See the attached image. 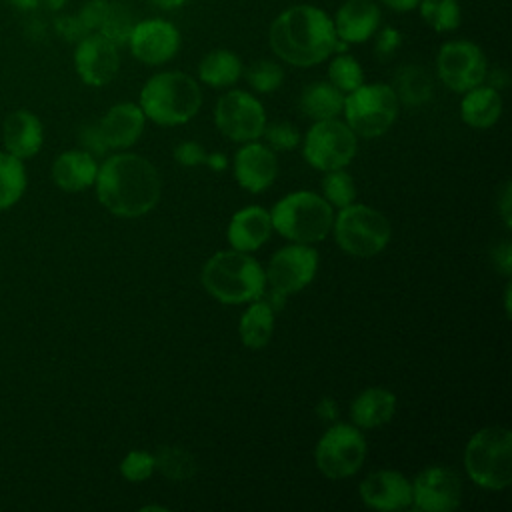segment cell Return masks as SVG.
Wrapping results in <instances>:
<instances>
[{"mask_svg":"<svg viewBox=\"0 0 512 512\" xmlns=\"http://www.w3.org/2000/svg\"><path fill=\"white\" fill-rule=\"evenodd\" d=\"M108 6L110 2L108 0H90L78 14L80 22L84 24V28L88 32H98V28L102 26L104 18H106V12H108Z\"/></svg>","mask_w":512,"mask_h":512,"instance_id":"39","label":"cell"},{"mask_svg":"<svg viewBox=\"0 0 512 512\" xmlns=\"http://www.w3.org/2000/svg\"><path fill=\"white\" fill-rule=\"evenodd\" d=\"M316 268L318 252L310 244L294 242L272 256L264 274L270 288L288 296L304 290L314 280Z\"/></svg>","mask_w":512,"mask_h":512,"instance_id":"13","label":"cell"},{"mask_svg":"<svg viewBox=\"0 0 512 512\" xmlns=\"http://www.w3.org/2000/svg\"><path fill=\"white\" fill-rule=\"evenodd\" d=\"M56 26H58V30H60V34H62L64 38L76 40V42L82 40L86 34H90V32L84 28V24L80 22L78 16H64V18H58Z\"/></svg>","mask_w":512,"mask_h":512,"instance_id":"43","label":"cell"},{"mask_svg":"<svg viewBox=\"0 0 512 512\" xmlns=\"http://www.w3.org/2000/svg\"><path fill=\"white\" fill-rule=\"evenodd\" d=\"M486 78H488V86H492V88H502V86H506V76H504V72L502 70H492V72H486Z\"/></svg>","mask_w":512,"mask_h":512,"instance_id":"49","label":"cell"},{"mask_svg":"<svg viewBox=\"0 0 512 512\" xmlns=\"http://www.w3.org/2000/svg\"><path fill=\"white\" fill-rule=\"evenodd\" d=\"M278 174V160L270 146L260 144L256 140L244 142L234 154V178L236 182L252 192H264Z\"/></svg>","mask_w":512,"mask_h":512,"instance_id":"17","label":"cell"},{"mask_svg":"<svg viewBox=\"0 0 512 512\" xmlns=\"http://www.w3.org/2000/svg\"><path fill=\"white\" fill-rule=\"evenodd\" d=\"M206 166H210L212 170H224L226 168V156L220 154V152H212V154H206Z\"/></svg>","mask_w":512,"mask_h":512,"instance_id":"48","label":"cell"},{"mask_svg":"<svg viewBox=\"0 0 512 512\" xmlns=\"http://www.w3.org/2000/svg\"><path fill=\"white\" fill-rule=\"evenodd\" d=\"M510 264H512V248L510 242H502L494 250V266L504 274L510 276Z\"/></svg>","mask_w":512,"mask_h":512,"instance_id":"44","label":"cell"},{"mask_svg":"<svg viewBox=\"0 0 512 512\" xmlns=\"http://www.w3.org/2000/svg\"><path fill=\"white\" fill-rule=\"evenodd\" d=\"M132 26H134V18H132L130 10L122 4H112L110 2L106 18H104L102 26L98 28V32L102 36H106L108 40H112L116 46H122V44L128 42Z\"/></svg>","mask_w":512,"mask_h":512,"instance_id":"36","label":"cell"},{"mask_svg":"<svg viewBox=\"0 0 512 512\" xmlns=\"http://www.w3.org/2000/svg\"><path fill=\"white\" fill-rule=\"evenodd\" d=\"M358 150L356 134L338 118L316 120L304 138L302 154L306 162L322 172L346 168Z\"/></svg>","mask_w":512,"mask_h":512,"instance_id":"10","label":"cell"},{"mask_svg":"<svg viewBox=\"0 0 512 512\" xmlns=\"http://www.w3.org/2000/svg\"><path fill=\"white\" fill-rule=\"evenodd\" d=\"M392 88L398 96V102H404L408 106H418V104L428 102L432 96V90H434L432 78L420 66L400 68Z\"/></svg>","mask_w":512,"mask_h":512,"instance_id":"29","label":"cell"},{"mask_svg":"<svg viewBox=\"0 0 512 512\" xmlns=\"http://www.w3.org/2000/svg\"><path fill=\"white\" fill-rule=\"evenodd\" d=\"M262 136L266 140V146H270L272 150H294L302 140L300 130L284 120L266 124Z\"/></svg>","mask_w":512,"mask_h":512,"instance_id":"38","label":"cell"},{"mask_svg":"<svg viewBox=\"0 0 512 512\" xmlns=\"http://www.w3.org/2000/svg\"><path fill=\"white\" fill-rule=\"evenodd\" d=\"M382 12L374 0H346L332 18L338 40L362 44L380 28Z\"/></svg>","mask_w":512,"mask_h":512,"instance_id":"19","label":"cell"},{"mask_svg":"<svg viewBox=\"0 0 512 512\" xmlns=\"http://www.w3.org/2000/svg\"><path fill=\"white\" fill-rule=\"evenodd\" d=\"M332 228L338 246L356 258L376 256L386 248L392 234L390 222L382 212L354 202L340 208Z\"/></svg>","mask_w":512,"mask_h":512,"instance_id":"7","label":"cell"},{"mask_svg":"<svg viewBox=\"0 0 512 512\" xmlns=\"http://www.w3.org/2000/svg\"><path fill=\"white\" fill-rule=\"evenodd\" d=\"M202 286L222 304H244L262 296L266 274L250 252L220 250L204 264Z\"/></svg>","mask_w":512,"mask_h":512,"instance_id":"3","label":"cell"},{"mask_svg":"<svg viewBox=\"0 0 512 512\" xmlns=\"http://www.w3.org/2000/svg\"><path fill=\"white\" fill-rule=\"evenodd\" d=\"M242 72L240 56L226 48H216L204 54L198 64V78L212 88H228L236 84Z\"/></svg>","mask_w":512,"mask_h":512,"instance_id":"26","label":"cell"},{"mask_svg":"<svg viewBox=\"0 0 512 512\" xmlns=\"http://www.w3.org/2000/svg\"><path fill=\"white\" fill-rule=\"evenodd\" d=\"M298 104L302 114L314 122L336 118L344 108V92L328 80H318L302 90Z\"/></svg>","mask_w":512,"mask_h":512,"instance_id":"27","label":"cell"},{"mask_svg":"<svg viewBox=\"0 0 512 512\" xmlns=\"http://www.w3.org/2000/svg\"><path fill=\"white\" fill-rule=\"evenodd\" d=\"M144 122L146 116L138 104L120 102L112 106L96 124L108 150H124L142 136Z\"/></svg>","mask_w":512,"mask_h":512,"instance_id":"20","label":"cell"},{"mask_svg":"<svg viewBox=\"0 0 512 512\" xmlns=\"http://www.w3.org/2000/svg\"><path fill=\"white\" fill-rule=\"evenodd\" d=\"M328 82H332L340 92L348 94L364 84V70L360 62L346 52H338L328 66Z\"/></svg>","mask_w":512,"mask_h":512,"instance_id":"33","label":"cell"},{"mask_svg":"<svg viewBox=\"0 0 512 512\" xmlns=\"http://www.w3.org/2000/svg\"><path fill=\"white\" fill-rule=\"evenodd\" d=\"M8 2L18 10H32L40 4V0H8Z\"/></svg>","mask_w":512,"mask_h":512,"instance_id":"51","label":"cell"},{"mask_svg":"<svg viewBox=\"0 0 512 512\" xmlns=\"http://www.w3.org/2000/svg\"><path fill=\"white\" fill-rule=\"evenodd\" d=\"M218 130L234 142L258 140L266 126L262 102L246 90H230L218 98L214 108Z\"/></svg>","mask_w":512,"mask_h":512,"instance_id":"12","label":"cell"},{"mask_svg":"<svg viewBox=\"0 0 512 512\" xmlns=\"http://www.w3.org/2000/svg\"><path fill=\"white\" fill-rule=\"evenodd\" d=\"M470 480L486 490H502L512 482V432L504 426L478 430L464 448Z\"/></svg>","mask_w":512,"mask_h":512,"instance_id":"6","label":"cell"},{"mask_svg":"<svg viewBox=\"0 0 512 512\" xmlns=\"http://www.w3.org/2000/svg\"><path fill=\"white\" fill-rule=\"evenodd\" d=\"M316 410H318V416H322L324 420H334L336 414H338V408H336V404H334L330 398L320 400V404H318Z\"/></svg>","mask_w":512,"mask_h":512,"instance_id":"47","label":"cell"},{"mask_svg":"<svg viewBox=\"0 0 512 512\" xmlns=\"http://www.w3.org/2000/svg\"><path fill=\"white\" fill-rule=\"evenodd\" d=\"M74 66L84 84L106 86L116 78L120 68L118 46L100 32H90L76 44Z\"/></svg>","mask_w":512,"mask_h":512,"instance_id":"16","label":"cell"},{"mask_svg":"<svg viewBox=\"0 0 512 512\" xmlns=\"http://www.w3.org/2000/svg\"><path fill=\"white\" fill-rule=\"evenodd\" d=\"M238 330L244 346L254 350L264 348L274 332V310L262 298L252 300V304L244 310L240 318Z\"/></svg>","mask_w":512,"mask_h":512,"instance_id":"28","label":"cell"},{"mask_svg":"<svg viewBox=\"0 0 512 512\" xmlns=\"http://www.w3.org/2000/svg\"><path fill=\"white\" fill-rule=\"evenodd\" d=\"M246 82L250 84L252 90L260 92V94H268L274 92L282 86L284 82V70L280 64L272 62V60H258L254 64H250L244 72Z\"/></svg>","mask_w":512,"mask_h":512,"instance_id":"35","label":"cell"},{"mask_svg":"<svg viewBox=\"0 0 512 512\" xmlns=\"http://www.w3.org/2000/svg\"><path fill=\"white\" fill-rule=\"evenodd\" d=\"M318 470L330 480L356 474L366 460V438L358 426L332 424L318 440L314 450Z\"/></svg>","mask_w":512,"mask_h":512,"instance_id":"9","label":"cell"},{"mask_svg":"<svg viewBox=\"0 0 512 512\" xmlns=\"http://www.w3.org/2000/svg\"><path fill=\"white\" fill-rule=\"evenodd\" d=\"M80 140L86 146V152H90L92 156H102L108 148L102 142V136L98 132V124H88L80 130Z\"/></svg>","mask_w":512,"mask_h":512,"instance_id":"42","label":"cell"},{"mask_svg":"<svg viewBox=\"0 0 512 512\" xmlns=\"http://www.w3.org/2000/svg\"><path fill=\"white\" fill-rule=\"evenodd\" d=\"M150 2L162 10H174V8H182L188 0H150Z\"/></svg>","mask_w":512,"mask_h":512,"instance_id":"50","label":"cell"},{"mask_svg":"<svg viewBox=\"0 0 512 512\" xmlns=\"http://www.w3.org/2000/svg\"><path fill=\"white\" fill-rule=\"evenodd\" d=\"M94 182L100 204L122 218H138L160 200V174L140 154L120 152L106 158Z\"/></svg>","mask_w":512,"mask_h":512,"instance_id":"1","label":"cell"},{"mask_svg":"<svg viewBox=\"0 0 512 512\" xmlns=\"http://www.w3.org/2000/svg\"><path fill=\"white\" fill-rule=\"evenodd\" d=\"M2 140L6 152L16 158H30L34 156L44 140L40 120L28 110H16L6 116L2 126Z\"/></svg>","mask_w":512,"mask_h":512,"instance_id":"22","label":"cell"},{"mask_svg":"<svg viewBox=\"0 0 512 512\" xmlns=\"http://www.w3.org/2000/svg\"><path fill=\"white\" fill-rule=\"evenodd\" d=\"M154 470H156L154 454L144 450H132L120 462V474L128 482H144L152 476Z\"/></svg>","mask_w":512,"mask_h":512,"instance_id":"37","label":"cell"},{"mask_svg":"<svg viewBox=\"0 0 512 512\" xmlns=\"http://www.w3.org/2000/svg\"><path fill=\"white\" fill-rule=\"evenodd\" d=\"M380 2L394 12H412L414 8H418L420 0H380Z\"/></svg>","mask_w":512,"mask_h":512,"instance_id":"46","label":"cell"},{"mask_svg":"<svg viewBox=\"0 0 512 512\" xmlns=\"http://www.w3.org/2000/svg\"><path fill=\"white\" fill-rule=\"evenodd\" d=\"M144 116L160 126H176L194 118L202 106L198 82L178 70H166L150 76L140 90Z\"/></svg>","mask_w":512,"mask_h":512,"instance_id":"4","label":"cell"},{"mask_svg":"<svg viewBox=\"0 0 512 512\" xmlns=\"http://www.w3.org/2000/svg\"><path fill=\"white\" fill-rule=\"evenodd\" d=\"M180 42V30L170 20L146 18L134 22L126 44L138 62L160 66L176 56Z\"/></svg>","mask_w":512,"mask_h":512,"instance_id":"14","label":"cell"},{"mask_svg":"<svg viewBox=\"0 0 512 512\" xmlns=\"http://www.w3.org/2000/svg\"><path fill=\"white\" fill-rule=\"evenodd\" d=\"M98 174L96 160L86 150L62 152L52 164V178L56 186L66 192H80L94 184Z\"/></svg>","mask_w":512,"mask_h":512,"instance_id":"23","label":"cell"},{"mask_svg":"<svg viewBox=\"0 0 512 512\" xmlns=\"http://www.w3.org/2000/svg\"><path fill=\"white\" fill-rule=\"evenodd\" d=\"M154 462L156 468L170 480L182 482L188 480L196 474V460L194 456L180 448V446H162L156 454H154Z\"/></svg>","mask_w":512,"mask_h":512,"instance_id":"32","label":"cell"},{"mask_svg":"<svg viewBox=\"0 0 512 512\" xmlns=\"http://www.w3.org/2000/svg\"><path fill=\"white\" fill-rule=\"evenodd\" d=\"M360 498L374 510H404L412 504V482L396 470H376L362 480Z\"/></svg>","mask_w":512,"mask_h":512,"instance_id":"18","label":"cell"},{"mask_svg":"<svg viewBox=\"0 0 512 512\" xmlns=\"http://www.w3.org/2000/svg\"><path fill=\"white\" fill-rule=\"evenodd\" d=\"M272 228L300 244H314L328 236L334 222V210L324 200V196L310 192V190H298L284 198H280L272 212Z\"/></svg>","mask_w":512,"mask_h":512,"instance_id":"5","label":"cell"},{"mask_svg":"<svg viewBox=\"0 0 512 512\" xmlns=\"http://www.w3.org/2000/svg\"><path fill=\"white\" fill-rule=\"evenodd\" d=\"M268 42L280 60L298 68H310L334 54L338 36L332 18L322 8L296 4L272 20Z\"/></svg>","mask_w":512,"mask_h":512,"instance_id":"2","label":"cell"},{"mask_svg":"<svg viewBox=\"0 0 512 512\" xmlns=\"http://www.w3.org/2000/svg\"><path fill=\"white\" fill-rule=\"evenodd\" d=\"M512 202H510V182L504 184V190H502V198H500V214H502V220L504 224L510 228L512 226Z\"/></svg>","mask_w":512,"mask_h":512,"instance_id":"45","label":"cell"},{"mask_svg":"<svg viewBox=\"0 0 512 512\" xmlns=\"http://www.w3.org/2000/svg\"><path fill=\"white\" fill-rule=\"evenodd\" d=\"M322 196L330 206L336 208L352 204L356 198V186L352 176L344 168L326 172V176L322 178Z\"/></svg>","mask_w":512,"mask_h":512,"instance_id":"34","label":"cell"},{"mask_svg":"<svg viewBox=\"0 0 512 512\" xmlns=\"http://www.w3.org/2000/svg\"><path fill=\"white\" fill-rule=\"evenodd\" d=\"M462 502V482L452 468L430 466L412 482V508L420 512H452Z\"/></svg>","mask_w":512,"mask_h":512,"instance_id":"15","label":"cell"},{"mask_svg":"<svg viewBox=\"0 0 512 512\" xmlns=\"http://www.w3.org/2000/svg\"><path fill=\"white\" fill-rule=\"evenodd\" d=\"M438 78L452 92L464 94L466 90L484 84L488 62L478 44L472 40L444 42L436 56Z\"/></svg>","mask_w":512,"mask_h":512,"instance_id":"11","label":"cell"},{"mask_svg":"<svg viewBox=\"0 0 512 512\" xmlns=\"http://www.w3.org/2000/svg\"><path fill=\"white\" fill-rule=\"evenodd\" d=\"M394 412H396V396L390 390L380 386L362 390L350 406L352 422L358 428L382 426L390 422Z\"/></svg>","mask_w":512,"mask_h":512,"instance_id":"24","label":"cell"},{"mask_svg":"<svg viewBox=\"0 0 512 512\" xmlns=\"http://www.w3.org/2000/svg\"><path fill=\"white\" fill-rule=\"evenodd\" d=\"M272 234L270 212L262 206H246L238 210L228 224V242L234 250L254 252L266 244Z\"/></svg>","mask_w":512,"mask_h":512,"instance_id":"21","label":"cell"},{"mask_svg":"<svg viewBox=\"0 0 512 512\" xmlns=\"http://www.w3.org/2000/svg\"><path fill=\"white\" fill-rule=\"evenodd\" d=\"M398 104L392 86L380 82L360 84L356 90L344 94L342 114L356 136L376 138L394 124Z\"/></svg>","mask_w":512,"mask_h":512,"instance_id":"8","label":"cell"},{"mask_svg":"<svg viewBox=\"0 0 512 512\" xmlns=\"http://www.w3.org/2000/svg\"><path fill=\"white\" fill-rule=\"evenodd\" d=\"M174 158L182 166H200L206 162V150L194 140H184L174 148Z\"/></svg>","mask_w":512,"mask_h":512,"instance_id":"41","label":"cell"},{"mask_svg":"<svg viewBox=\"0 0 512 512\" xmlns=\"http://www.w3.org/2000/svg\"><path fill=\"white\" fill-rule=\"evenodd\" d=\"M376 32H378L376 34V42H374L376 56L380 60L390 58L398 50V46L402 44V34L396 28H392V26H384L382 30H376Z\"/></svg>","mask_w":512,"mask_h":512,"instance_id":"40","label":"cell"},{"mask_svg":"<svg viewBox=\"0 0 512 512\" xmlns=\"http://www.w3.org/2000/svg\"><path fill=\"white\" fill-rule=\"evenodd\" d=\"M418 10L422 20L434 32H452L460 26L462 10L458 0H420Z\"/></svg>","mask_w":512,"mask_h":512,"instance_id":"31","label":"cell"},{"mask_svg":"<svg viewBox=\"0 0 512 512\" xmlns=\"http://www.w3.org/2000/svg\"><path fill=\"white\" fill-rule=\"evenodd\" d=\"M26 188V170L20 158L0 152V210L16 204Z\"/></svg>","mask_w":512,"mask_h":512,"instance_id":"30","label":"cell"},{"mask_svg":"<svg viewBox=\"0 0 512 512\" xmlns=\"http://www.w3.org/2000/svg\"><path fill=\"white\" fill-rule=\"evenodd\" d=\"M502 114V98L496 88L488 84H478L464 92L460 102V116L462 120L478 130L490 128L498 122Z\"/></svg>","mask_w":512,"mask_h":512,"instance_id":"25","label":"cell"}]
</instances>
